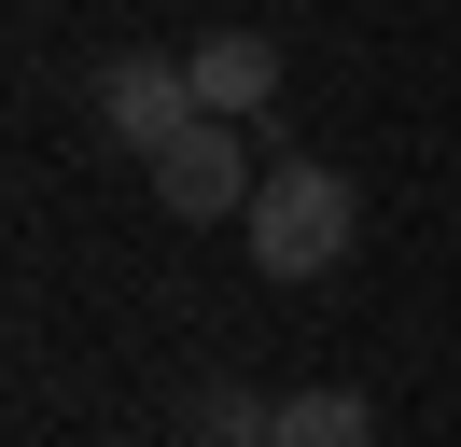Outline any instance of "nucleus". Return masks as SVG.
<instances>
[{
    "label": "nucleus",
    "instance_id": "nucleus-1",
    "mask_svg": "<svg viewBox=\"0 0 461 447\" xmlns=\"http://www.w3.org/2000/svg\"><path fill=\"white\" fill-rule=\"evenodd\" d=\"M252 266L266 279H336L349 266V238H364V196H349V168H321V154H280L252 182Z\"/></svg>",
    "mask_w": 461,
    "mask_h": 447
},
{
    "label": "nucleus",
    "instance_id": "nucleus-2",
    "mask_svg": "<svg viewBox=\"0 0 461 447\" xmlns=\"http://www.w3.org/2000/svg\"><path fill=\"white\" fill-rule=\"evenodd\" d=\"M140 168H154V196H168L182 224H238V210H252V182H266V168L238 154V112H196V126H182L168 154H140Z\"/></svg>",
    "mask_w": 461,
    "mask_h": 447
},
{
    "label": "nucleus",
    "instance_id": "nucleus-3",
    "mask_svg": "<svg viewBox=\"0 0 461 447\" xmlns=\"http://www.w3.org/2000/svg\"><path fill=\"white\" fill-rule=\"evenodd\" d=\"M182 126H196V70L182 56H113L98 70V140L113 154H168Z\"/></svg>",
    "mask_w": 461,
    "mask_h": 447
},
{
    "label": "nucleus",
    "instance_id": "nucleus-4",
    "mask_svg": "<svg viewBox=\"0 0 461 447\" xmlns=\"http://www.w3.org/2000/svg\"><path fill=\"white\" fill-rule=\"evenodd\" d=\"M182 70H196V112H266L280 98V42H266V28H210Z\"/></svg>",
    "mask_w": 461,
    "mask_h": 447
},
{
    "label": "nucleus",
    "instance_id": "nucleus-5",
    "mask_svg": "<svg viewBox=\"0 0 461 447\" xmlns=\"http://www.w3.org/2000/svg\"><path fill=\"white\" fill-rule=\"evenodd\" d=\"M280 447H377V406L336 391V378H321V391H280Z\"/></svg>",
    "mask_w": 461,
    "mask_h": 447
},
{
    "label": "nucleus",
    "instance_id": "nucleus-6",
    "mask_svg": "<svg viewBox=\"0 0 461 447\" xmlns=\"http://www.w3.org/2000/svg\"><path fill=\"white\" fill-rule=\"evenodd\" d=\"M196 447H280V391H196Z\"/></svg>",
    "mask_w": 461,
    "mask_h": 447
}]
</instances>
